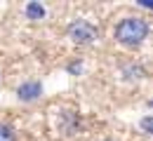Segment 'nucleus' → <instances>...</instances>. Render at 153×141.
<instances>
[{
    "mask_svg": "<svg viewBox=\"0 0 153 141\" xmlns=\"http://www.w3.org/2000/svg\"><path fill=\"white\" fill-rule=\"evenodd\" d=\"M115 40L125 47H139L141 42L149 38V24L139 17H127V19H120L115 24L113 31Z\"/></svg>",
    "mask_w": 153,
    "mask_h": 141,
    "instance_id": "nucleus-1",
    "label": "nucleus"
},
{
    "mask_svg": "<svg viewBox=\"0 0 153 141\" xmlns=\"http://www.w3.org/2000/svg\"><path fill=\"white\" fill-rule=\"evenodd\" d=\"M71 35H73V40H78V42H90L94 38V28L87 26V24H78V26L71 28Z\"/></svg>",
    "mask_w": 153,
    "mask_h": 141,
    "instance_id": "nucleus-2",
    "label": "nucleus"
},
{
    "mask_svg": "<svg viewBox=\"0 0 153 141\" xmlns=\"http://www.w3.org/2000/svg\"><path fill=\"white\" fill-rule=\"evenodd\" d=\"M0 141H17V132L7 122H0Z\"/></svg>",
    "mask_w": 153,
    "mask_h": 141,
    "instance_id": "nucleus-3",
    "label": "nucleus"
},
{
    "mask_svg": "<svg viewBox=\"0 0 153 141\" xmlns=\"http://www.w3.org/2000/svg\"><path fill=\"white\" fill-rule=\"evenodd\" d=\"M104 141H113V139H104Z\"/></svg>",
    "mask_w": 153,
    "mask_h": 141,
    "instance_id": "nucleus-4",
    "label": "nucleus"
}]
</instances>
